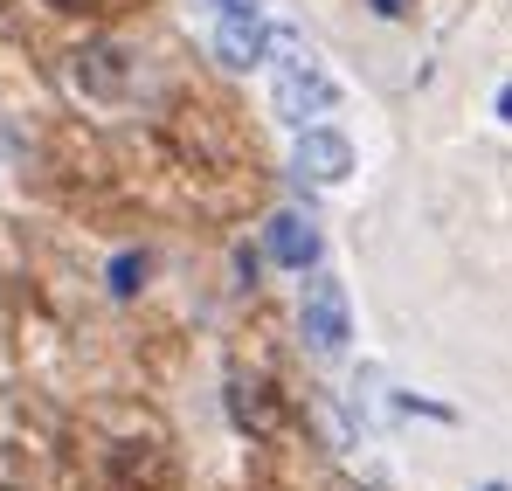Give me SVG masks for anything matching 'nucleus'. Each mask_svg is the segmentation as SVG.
I'll use <instances>...</instances> for the list:
<instances>
[{"label":"nucleus","instance_id":"obj_2","mask_svg":"<svg viewBox=\"0 0 512 491\" xmlns=\"http://www.w3.org/2000/svg\"><path fill=\"white\" fill-rule=\"evenodd\" d=\"M305 339L319 353H346V339H353V305H346V291L333 277L312 284V298H305Z\"/></svg>","mask_w":512,"mask_h":491},{"label":"nucleus","instance_id":"obj_6","mask_svg":"<svg viewBox=\"0 0 512 491\" xmlns=\"http://www.w3.org/2000/svg\"><path fill=\"white\" fill-rule=\"evenodd\" d=\"M229 409H236V422H243V429H256V436H270V429L284 422L277 395H270L263 381H229Z\"/></svg>","mask_w":512,"mask_h":491},{"label":"nucleus","instance_id":"obj_3","mask_svg":"<svg viewBox=\"0 0 512 491\" xmlns=\"http://www.w3.org/2000/svg\"><path fill=\"white\" fill-rule=\"evenodd\" d=\"M263 249H270L277 270H312V263H319V229H312L305 215H277V222L263 229Z\"/></svg>","mask_w":512,"mask_h":491},{"label":"nucleus","instance_id":"obj_4","mask_svg":"<svg viewBox=\"0 0 512 491\" xmlns=\"http://www.w3.org/2000/svg\"><path fill=\"white\" fill-rule=\"evenodd\" d=\"M298 173L340 187L346 173H353V146H346L340 132H305V139H298Z\"/></svg>","mask_w":512,"mask_h":491},{"label":"nucleus","instance_id":"obj_8","mask_svg":"<svg viewBox=\"0 0 512 491\" xmlns=\"http://www.w3.org/2000/svg\"><path fill=\"white\" fill-rule=\"evenodd\" d=\"M215 56H222L229 70H250L256 56H263V14H256V21H222V28H215Z\"/></svg>","mask_w":512,"mask_h":491},{"label":"nucleus","instance_id":"obj_1","mask_svg":"<svg viewBox=\"0 0 512 491\" xmlns=\"http://www.w3.org/2000/svg\"><path fill=\"white\" fill-rule=\"evenodd\" d=\"M340 104V83L326 77V70H312V63H277V118L284 125H305L312 132V118H326Z\"/></svg>","mask_w":512,"mask_h":491},{"label":"nucleus","instance_id":"obj_11","mask_svg":"<svg viewBox=\"0 0 512 491\" xmlns=\"http://www.w3.org/2000/svg\"><path fill=\"white\" fill-rule=\"evenodd\" d=\"M374 14H388V21H395V14H409V0H374Z\"/></svg>","mask_w":512,"mask_h":491},{"label":"nucleus","instance_id":"obj_7","mask_svg":"<svg viewBox=\"0 0 512 491\" xmlns=\"http://www.w3.org/2000/svg\"><path fill=\"white\" fill-rule=\"evenodd\" d=\"M77 77H84L90 97H118V90H125V49H104V42L84 49V56H77Z\"/></svg>","mask_w":512,"mask_h":491},{"label":"nucleus","instance_id":"obj_9","mask_svg":"<svg viewBox=\"0 0 512 491\" xmlns=\"http://www.w3.org/2000/svg\"><path fill=\"white\" fill-rule=\"evenodd\" d=\"M139 277H146V256H118V263H111V291H118V298H132Z\"/></svg>","mask_w":512,"mask_h":491},{"label":"nucleus","instance_id":"obj_12","mask_svg":"<svg viewBox=\"0 0 512 491\" xmlns=\"http://www.w3.org/2000/svg\"><path fill=\"white\" fill-rule=\"evenodd\" d=\"M499 118H506V125H512V83H506V90H499Z\"/></svg>","mask_w":512,"mask_h":491},{"label":"nucleus","instance_id":"obj_5","mask_svg":"<svg viewBox=\"0 0 512 491\" xmlns=\"http://www.w3.org/2000/svg\"><path fill=\"white\" fill-rule=\"evenodd\" d=\"M111 471H118L132 491H160L167 485V457H160L153 443H118V450H111Z\"/></svg>","mask_w":512,"mask_h":491},{"label":"nucleus","instance_id":"obj_13","mask_svg":"<svg viewBox=\"0 0 512 491\" xmlns=\"http://www.w3.org/2000/svg\"><path fill=\"white\" fill-rule=\"evenodd\" d=\"M56 7H70V14H90V7H97V0H56Z\"/></svg>","mask_w":512,"mask_h":491},{"label":"nucleus","instance_id":"obj_10","mask_svg":"<svg viewBox=\"0 0 512 491\" xmlns=\"http://www.w3.org/2000/svg\"><path fill=\"white\" fill-rule=\"evenodd\" d=\"M215 7H222V21H256L263 0H215Z\"/></svg>","mask_w":512,"mask_h":491}]
</instances>
